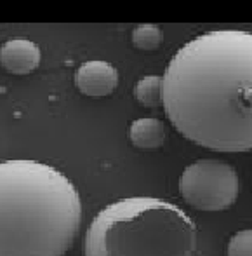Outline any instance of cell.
<instances>
[{
    "instance_id": "6da1fadb",
    "label": "cell",
    "mask_w": 252,
    "mask_h": 256,
    "mask_svg": "<svg viewBox=\"0 0 252 256\" xmlns=\"http://www.w3.org/2000/svg\"><path fill=\"white\" fill-rule=\"evenodd\" d=\"M176 131L214 152L252 150V32L211 30L186 42L162 77Z\"/></svg>"
},
{
    "instance_id": "7a4b0ae2",
    "label": "cell",
    "mask_w": 252,
    "mask_h": 256,
    "mask_svg": "<svg viewBox=\"0 0 252 256\" xmlns=\"http://www.w3.org/2000/svg\"><path fill=\"white\" fill-rule=\"evenodd\" d=\"M82 202L56 168L0 162V256H64L78 236Z\"/></svg>"
},
{
    "instance_id": "3957f363",
    "label": "cell",
    "mask_w": 252,
    "mask_h": 256,
    "mask_svg": "<svg viewBox=\"0 0 252 256\" xmlns=\"http://www.w3.org/2000/svg\"><path fill=\"white\" fill-rule=\"evenodd\" d=\"M199 232L176 204L127 197L98 212L84 240L85 256H193Z\"/></svg>"
},
{
    "instance_id": "277c9868",
    "label": "cell",
    "mask_w": 252,
    "mask_h": 256,
    "mask_svg": "<svg viewBox=\"0 0 252 256\" xmlns=\"http://www.w3.org/2000/svg\"><path fill=\"white\" fill-rule=\"evenodd\" d=\"M239 174L228 162L200 158L190 164L179 178V194L200 211H223L239 197Z\"/></svg>"
},
{
    "instance_id": "5b68a950",
    "label": "cell",
    "mask_w": 252,
    "mask_h": 256,
    "mask_svg": "<svg viewBox=\"0 0 252 256\" xmlns=\"http://www.w3.org/2000/svg\"><path fill=\"white\" fill-rule=\"evenodd\" d=\"M73 82L82 94L91 96V98H103L117 89L118 72L113 64L106 61H85L75 72Z\"/></svg>"
},
{
    "instance_id": "8992f818",
    "label": "cell",
    "mask_w": 252,
    "mask_h": 256,
    "mask_svg": "<svg viewBox=\"0 0 252 256\" xmlns=\"http://www.w3.org/2000/svg\"><path fill=\"white\" fill-rule=\"evenodd\" d=\"M40 64V49L26 38H12L0 48V66L12 75H28Z\"/></svg>"
},
{
    "instance_id": "52a82bcc",
    "label": "cell",
    "mask_w": 252,
    "mask_h": 256,
    "mask_svg": "<svg viewBox=\"0 0 252 256\" xmlns=\"http://www.w3.org/2000/svg\"><path fill=\"white\" fill-rule=\"evenodd\" d=\"M129 142L136 148L155 150L160 148L165 142V126L153 117L136 118L129 128Z\"/></svg>"
},
{
    "instance_id": "ba28073f",
    "label": "cell",
    "mask_w": 252,
    "mask_h": 256,
    "mask_svg": "<svg viewBox=\"0 0 252 256\" xmlns=\"http://www.w3.org/2000/svg\"><path fill=\"white\" fill-rule=\"evenodd\" d=\"M134 96L138 103L146 108H155L162 104V77L146 75L139 78L134 88Z\"/></svg>"
},
{
    "instance_id": "9c48e42d",
    "label": "cell",
    "mask_w": 252,
    "mask_h": 256,
    "mask_svg": "<svg viewBox=\"0 0 252 256\" xmlns=\"http://www.w3.org/2000/svg\"><path fill=\"white\" fill-rule=\"evenodd\" d=\"M162 40H164V32L157 24H138L132 30V44L139 51H155L162 46Z\"/></svg>"
},
{
    "instance_id": "30bf717a",
    "label": "cell",
    "mask_w": 252,
    "mask_h": 256,
    "mask_svg": "<svg viewBox=\"0 0 252 256\" xmlns=\"http://www.w3.org/2000/svg\"><path fill=\"white\" fill-rule=\"evenodd\" d=\"M226 256H252V228L239 230L230 237Z\"/></svg>"
}]
</instances>
